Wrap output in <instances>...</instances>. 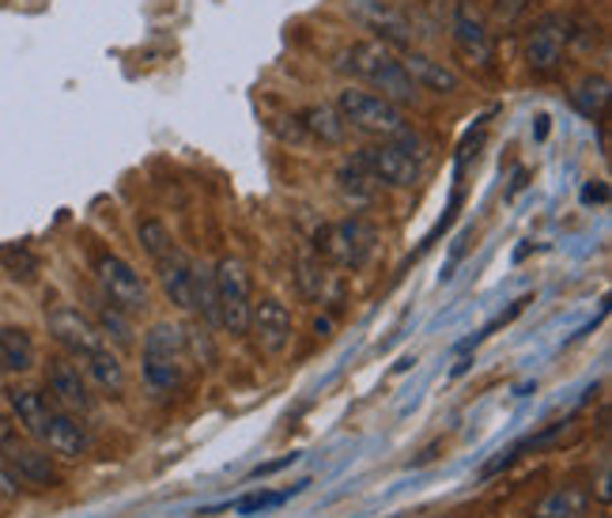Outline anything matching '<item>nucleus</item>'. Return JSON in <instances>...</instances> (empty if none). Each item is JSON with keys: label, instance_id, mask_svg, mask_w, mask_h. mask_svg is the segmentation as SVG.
<instances>
[{"label": "nucleus", "instance_id": "1", "mask_svg": "<svg viewBox=\"0 0 612 518\" xmlns=\"http://www.w3.org/2000/svg\"><path fill=\"white\" fill-rule=\"evenodd\" d=\"M341 68L367 84H375L383 92V99L389 103H416V92L420 87L408 80V73L401 68V61H394L383 42H352L348 50L341 53Z\"/></svg>", "mask_w": 612, "mask_h": 518}, {"label": "nucleus", "instance_id": "2", "mask_svg": "<svg viewBox=\"0 0 612 518\" xmlns=\"http://www.w3.org/2000/svg\"><path fill=\"white\" fill-rule=\"evenodd\" d=\"M314 250L322 254L325 265L359 273V269H367V265L375 262L378 231L359 216L336 220V223H325V228L314 231Z\"/></svg>", "mask_w": 612, "mask_h": 518}, {"label": "nucleus", "instance_id": "3", "mask_svg": "<svg viewBox=\"0 0 612 518\" xmlns=\"http://www.w3.org/2000/svg\"><path fill=\"white\" fill-rule=\"evenodd\" d=\"M190 363V348H185V334L171 321H159L152 334L144 337V379L155 390H174Z\"/></svg>", "mask_w": 612, "mask_h": 518}, {"label": "nucleus", "instance_id": "4", "mask_svg": "<svg viewBox=\"0 0 612 518\" xmlns=\"http://www.w3.org/2000/svg\"><path fill=\"white\" fill-rule=\"evenodd\" d=\"M336 114L344 118V125H352V129H359V133H375V137L397 140V137H405L408 133L401 106L383 99V95L356 92V87L341 92V99H336Z\"/></svg>", "mask_w": 612, "mask_h": 518}, {"label": "nucleus", "instance_id": "5", "mask_svg": "<svg viewBox=\"0 0 612 518\" xmlns=\"http://www.w3.org/2000/svg\"><path fill=\"white\" fill-rule=\"evenodd\" d=\"M216 281V303H219V326L227 334H246L250 326V273L238 257H219V265L212 269Z\"/></svg>", "mask_w": 612, "mask_h": 518}, {"label": "nucleus", "instance_id": "6", "mask_svg": "<svg viewBox=\"0 0 612 518\" xmlns=\"http://www.w3.org/2000/svg\"><path fill=\"white\" fill-rule=\"evenodd\" d=\"M412 140H416L412 133H405V137L386 140V145L363 148L359 163L378 178V186H397V190H408V186L420 182V159L408 151Z\"/></svg>", "mask_w": 612, "mask_h": 518}, {"label": "nucleus", "instance_id": "7", "mask_svg": "<svg viewBox=\"0 0 612 518\" xmlns=\"http://www.w3.org/2000/svg\"><path fill=\"white\" fill-rule=\"evenodd\" d=\"M95 281H99L103 296L110 303H118L121 310H129V315H144L148 310V288L126 257L99 254L95 257Z\"/></svg>", "mask_w": 612, "mask_h": 518}, {"label": "nucleus", "instance_id": "8", "mask_svg": "<svg viewBox=\"0 0 612 518\" xmlns=\"http://www.w3.org/2000/svg\"><path fill=\"white\" fill-rule=\"evenodd\" d=\"M571 42V20L563 15H540L526 39V61L534 73H556L563 61V46Z\"/></svg>", "mask_w": 612, "mask_h": 518}, {"label": "nucleus", "instance_id": "9", "mask_svg": "<svg viewBox=\"0 0 612 518\" xmlns=\"http://www.w3.org/2000/svg\"><path fill=\"white\" fill-rule=\"evenodd\" d=\"M46 326H50L53 341L65 348L68 356H76V360H84V356H92L95 348H103L99 326H95L87 315H79L76 307H53Z\"/></svg>", "mask_w": 612, "mask_h": 518}, {"label": "nucleus", "instance_id": "10", "mask_svg": "<svg viewBox=\"0 0 612 518\" xmlns=\"http://www.w3.org/2000/svg\"><path fill=\"white\" fill-rule=\"evenodd\" d=\"M454 46L469 65L484 68V73L495 68V42H492V34H487L484 20L469 4H458V12H454Z\"/></svg>", "mask_w": 612, "mask_h": 518}, {"label": "nucleus", "instance_id": "11", "mask_svg": "<svg viewBox=\"0 0 612 518\" xmlns=\"http://www.w3.org/2000/svg\"><path fill=\"white\" fill-rule=\"evenodd\" d=\"M246 334H254V341L261 352L269 356H280L283 348L291 345V315L288 307L277 299H261L250 307V326H246Z\"/></svg>", "mask_w": 612, "mask_h": 518}, {"label": "nucleus", "instance_id": "12", "mask_svg": "<svg viewBox=\"0 0 612 518\" xmlns=\"http://www.w3.org/2000/svg\"><path fill=\"white\" fill-rule=\"evenodd\" d=\"M0 458L8 462V469L15 473L20 480H26V485H42V488H53L57 485V469H53L50 454L39 451V446L15 440V435H8L4 443H0Z\"/></svg>", "mask_w": 612, "mask_h": 518}, {"label": "nucleus", "instance_id": "13", "mask_svg": "<svg viewBox=\"0 0 612 518\" xmlns=\"http://www.w3.org/2000/svg\"><path fill=\"white\" fill-rule=\"evenodd\" d=\"M46 387L53 401H57L65 413H92V394H87V379L79 374V368L73 360H65V356H57V360H50L46 368Z\"/></svg>", "mask_w": 612, "mask_h": 518}, {"label": "nucleus", "instance_id": "14", "mask_svg": "<svg viewBox=\"0 0 612 518\" xmlns=\"http://www.w3.org/2000/svg\"><path fill=\"white\" fill-rule=\"evenodd\" d=\"M34 440L46 443L53 454H61V458H79V454H87V432L65 413V409H50V416L42 420Z\"/></svg>", "mask_w": 612, "mask_h": 518}, {"label": "nucleus", "instance_id": "15", "mask_svg": "<svg viewBox=\"0 0 612 518\" xmlns=\"http://www.w3.org/2000/svg\"><path fill=\"white\" fill-rule=\"evenodd\" d=\"M159 281H163V292L171 296V303L179 310H193V262L182 254L179 246L167 257H159Z\"/></svg>", "mask_w": 612, "mask_h": 518}, {"label": "nucleus", "instance_id": "16", "mask_svg": "<svg viewBox=\"0 0 612 518\" xmlns=\"http://www.w3.org/2000/svg\"><path fill=\"white\" fill-rule=\"evenodd\" d=\"M356 15L363 23H371L386 42L394 46H412V27L397 8H389L386 0H356Z\"/></svg>", "mask_w": 612, "mask_h": 518}, {"label": "nucleus", "instance_id": "17", "mask_svg": "<svg viewBox=\"0 0 612 518\" xmlns=\"http://www.w3.org/2000/svg\"><path fill=\"white\" fill-rule=\"evenodd\" d=\"M299 296L310 303H330L341 296V284H336V273H330V265L322 257H299Z\"/></svg>", "mask_w": 612, "mask_h": 518}, {"label": "nucleus", "instance_id": "18", "mask_svg": "<svg viewBox=\"0 0 612 518\" xmlns=\"http://www.w3.org/2000/svg\"><path fill=\"white\" fill-rule=\"evenodd\" d=\"M401 68H405L408 80H412L416 87H428V92L454 95L458 87H461V80L450 73L447 65H439V61L423 57V53H408V57L401 61Z\"/></svg>", "mask_w": 612, "mask_h": 518}, {"label": "nucleus", "instance_id": "19", "mask_svg": "<svg viewBox=\"0 0 612 518\" xmlns=\"http://www.w3.org/2000/svg\"><path fill=\"white\" fill-rule=\"evenodd\" d=\"M34 368V341L20 326H0V371L23 374Z\"/></svg>", "mask_w": 612, "mask_h": 518}, {"label": "nucleus", "instance_id": "20", "mask_svg": "<svg viewBox=\"0 0 612 518\" xmlns=\"http://www.w3.org/2000/svg\"><path fill=\"white\" fill-rule=\"evenodd\" d=\"M590 507V493L579 485H560L552 488L537 507V518H582Z\"/></svg>", "mask_w": 612, "mask_h": 518}, {"label": "nucleus", "instance_id": "21", "mask_svg": "<svg viewBox=\"0 0 612 518\" xmlns=\"http://www.w3.org/2000/svg\"><path fill=\"white\" fill-rule=\"evenodd\" d=\"M84 368H87V379L99 390H106V394H121V387H126V368H121L118 356L106 345L95 348L92 356H84Z\"/></svg>", "mask_w": 612, "mask_h": 518}, {"label": "nucleus", "instance_id": "22", "mask_svg": "<svg viewBox=\"0 0 612 518\" xmlns=\"http://www.w3.org/2000/svg\"><path fill=\"white\" fill-rule=\"evenodd\" d=\"M299 121H303L307 137L322 140V145H341L344 133H348V125H344V118L333 106H307V110L299 114Z\"/></svg>", "mask_w": 612, "mask_h": 518}, {"label": "nucleus", "instance_id": "23", "mask_svg": "<svg viewBox=\"0 0 612 518\" xmlns=\"http://www.w3.org/2000/svg\"><path fill=\"white\" fill-rule=\"evenodd\" d=\"M336 186H341L344 201H352V204H371V201H375V193H378V178L359 163V156L352 159V163L341 167Z\"/></svg>", "mask_w": 612, "mask_h": 518}, {"label": "nucleus", "instance_id": "24", "mask_svg": "<svg viewBox=\"0 0 612 518\" xmlns=\"http://www.w3.org/2000/svg\"><path fill=\"white\" fill-rule=\"evenodd\" d=\"M95 315H99V334L110 337L114 345H132V326H129V310H121L118 303L99 299L95 303Z\"/></svg>", "mask_w": 612, "mask_h": 518}, {"label": "nucleus", "instance_id": "25", "mask_svg": "<svg viewBox=\"0 0 612 518\" xmlns=\"http://www.w3.org/2000/svg\"><path fill=\"white\" fill-rule=\"evenodd\" d=\"M575 106H579L587 118L601 121L609 110V80L605 76H587L579 84V92H575Z\"/></svg>", "mask_w": 612, "mask_h": 518}, {"label": "nucleus", "instance_id": "26", "mask_svg": "<svg viewBox=\"0 0 612 518\" xmlns=\"http://www.w3.org/2000/svg\"><path fill=\"white\" fill-rule=\"evenodd\" d=\"M303 488H307V480H303V485H296V488H283V493H265V488H261V493H250V496L235 499V507H230V511H235V515H265V511H277V507H283L296 493H303Z\"/></svg>", "mask_w": 612, "mask_h": 518}, {"label": "nucleus", "instance_id": "27", "mask_svg": "<svg viewBox=\"0 0 612 518\" xmlns=\"http://www.w3.org/2000/svg\"><path fill=\"white\" fill-rule=\"evenodd\" d=\"M0 265H4V273L12 276V281H34V273H39V257H34L23 243H12L0 250Z\"/></svg>", "mask_w": 612, "mask_h": 518}, {"label": "nucleus", "instance_id": "28", "mask_svg": "<svg viewBox=\"0 0 612 518\" xmlns=\"http://www.w3.org/2000/svg\"><path fill=\"white\" fill-rule=\"evenodd\" d=\"M137 239H140V246H144V254L152 257V262H159V257H167V254H171V250H174L171 231H167L159 220H144V223H137Z\"/></svg>", "mask_w": 612, "mask_h": 518}, {"label": "nucleus", "instance_id": "29", "mask_svg": "<svg viewBox=\"0 0 612 518\" xmlns=\"http://www.w3.org/2000/svg\"><path fill=\"white\" fill-rule=\"evenodd\" d=\"M495 23H503V27H514L522 20V15L529 12V0H495Z\"/></svg>", "mask_w": 612, "mask_h": 518}, {"label": "nucleus", "instance_id": "30", "mask_svg": "<svg viewBox=\"0 0 612 518\" xmlns=\"http://www.w3.org/2000/svg\"><path fill=\"white\" fill-rule=\"evenodd\" d=\"M272 133H277L280 140H288V145H303V140H307V129H303V121H299V118L272 121Z\"/></svg>", "mask_w": 612, "mask_h": 518}, {"label": "nucleus", "instance_id": "31", "mask_svg": "<svg viewBox=\"0 0 612 518\" xmlns=\"http://www.w3.org/2000/svg\"><path fill=\"white\" fill-rule=\"evenodd\" d=\"M291 462H299V454H283L280 462H269V466H257V469H254V477L261 480V477H269V473H280L283 466H291Z\"/></svg>", "mask_w": 612, "mask_h": 518}, {"label": "nucleus", "instance_id": "32", "mask_svg": "<svg viewBox=\"0 0 612 518\" xmlns=\"http://www.w3.org/2000/svg\"><path fill=\"white\" fill-rule=\"evenodd\" d=\"M605 198H609L605 186H587V190H582V201H605Z\"/></svg>", "mask_w": 612, "mask_h": 518}, {"label": "nucleus", "instance_id": "33", "mask_svg": "<svg viewBox=\"0 0 612 518\" xmlns=\"http://www.w3.org/2000/svg\"><path fill=\"white\" fill-rule=\"evenodd\" d=\"M8 435H15V424H12V420H8L4 413H0V443H4Z\"/></svg>", "mask_w": 612, "mask_h": 518}]
</instances>
